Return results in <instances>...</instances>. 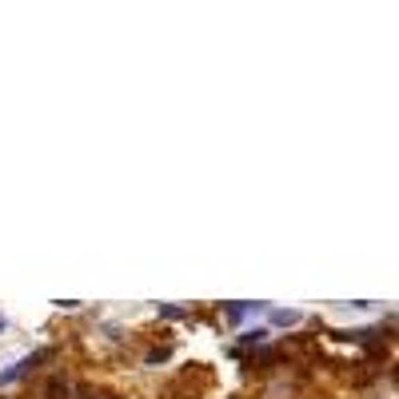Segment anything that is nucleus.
Wrapping results in <instances>:
<instances>
[{
	"mask_svg": "<svg viewBox=\"0 0 399 399\" xmlns=\"http://www.w3.org/2000/svg\"><path fill=\"white\" fill-rule=\"evenodd\" d=\"M0 328H4V319H0Z\"/></svg>",
	"mask_w": 399,
	"mask_h": 399,
	"instance_id": "nucleus-3",
	"label": "nucleus"
},
{
	"mask_svg": "<svg viewBox=\"0 0 399 399\" xmlns=\"http://www.w3.org/2000/svg\"><path fill=\"white\" fill-rule=\"evenodd\" d=\"M48 399H68V383L52 380V383H48Z\"/></svg>",
	"mask_w": 399,
	"mask_h": 399,
	"instance_id": "nucleus-1",
	"label": "nucleus"
},
{
	"mask_svg": "<svg viewBox=\"0 0 399 399\" xmlns=\"http://www.w3.org/2000/svg\"><path fill=\"white\" fill-rule=\"evenodd\" d=\"M80 399H112V396H88V391H84V396H80Z\"/></svg>",
	"mask_w": 399,
	"mask_h": 399,
	"instance_id": "nucleus-2",
	"label": "nucleus"
}]
</instances>
